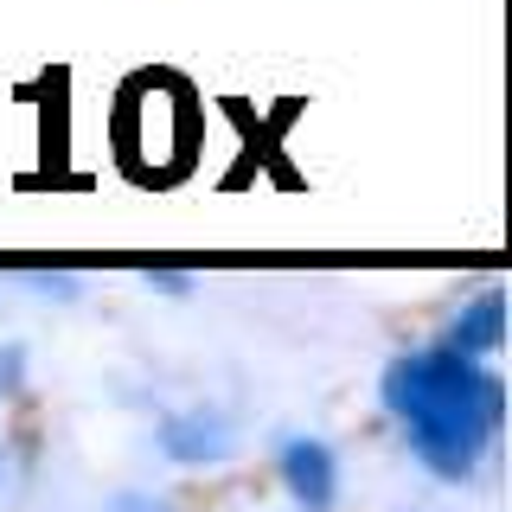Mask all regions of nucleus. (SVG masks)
Listing matches in <instances>:
<instances>
[{"label": "nucleus", "mask_w": 512, "mask_h": 512, "mask_svg": "<svg viewBox=\"0 0 512 512\" xmlns=\"http://www.w3.org/2000/svg\"><path fill=\"white\" fill-rule=\"evenodd\" d=\"M384 404L429 468L461 480L500 429V378L461 352H416L384 372Z\"/></svg>", "instance_id": "nucleus-1"}, {"label": "nucleus", "mask_w": 512, "mask_h": 512, "mask_svg": "<svg viewBox=\"0 0 512 512\" xmlns=\"http://www.w3.org/2000/svg\"><path fill=\"white\" fill-rule=\"evenodd\" d=\"M282 480H288V493H295V500L308 506V512H327V506H333V493H340L333 448H327V442H314V436L282 442Z\"/></svg>", "instance_id": "nucleus-2"}, {"label": "nucleus", "mask_w": 512, "mask_h": 512, "mask_svg": "<svg viewBox=\"0 0 512 512\" xmlns=\"http://www.w3.org/2000/svg\"><path fill=\"white\" fill-rule=\"evenodd\" d=\"M160 442H167V455L173 461H218L224 448H231V429L218 423V416H205V410H186V416H173L167 429H160Z\"/></svg>", "instance_id": "nucleus-3"}, {"label": "nucleus", "mask_w": 512, "mask_h": 512, "mask_svg": "<svg viewBox=\"0 0 512 512\" xmlns=\"http://www.w3.org/2000/svg\"><path fill=\"white\" fill-rule=\"evenodd\" d=\"M500 346V295H480L468 320H455V333H448V352H461V359H480V352Z\"/></svg>", "instance_id": "nucleus-4"}, {"label": "nucleus", "mask_w": 512, "mask_h": 512, "mask_svg": "<svg viewBox=\"0 0 512 512\" xmlns=\"http://www.w3.org/2000/svg\"><path fill=\"white\" fill-rule=\"evenodd\" d=\"M116 512H173V506H167V500H148V493H122Z\"/></svg>", "instance_id": "nucleus-5"}]
</instances>
